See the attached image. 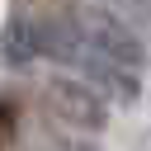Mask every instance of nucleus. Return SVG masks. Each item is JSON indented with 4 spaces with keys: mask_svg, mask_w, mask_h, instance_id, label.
<instances>
[{
    "mask_svg": "<svg viewBox=\"0 0 151 151\" xmlns=\"http://www.w3.org/2000/svg\"><path fill=\"white\" fill-rule=\"evenodd\" d=\"M38 38H33V19L24 9H14L5 24H0V66L5 71H28L38 61Z\"/></svg>",
    "mask_w": 151,
    "mask_h": 151,
    "instance_id": "39448f33",
    "label": "nucleus"
},
{
    "mask_svg": "<svg viewBox=\"0 0 151 151\" xmlns=\"http://www.w3.org/2000/svg\"><path fill=\"white\" fill-rule=\"evenodd\" d=\"M104 5H113V9H123L142 33H151V0H104Z\"/></svg>",
    "mask_w": 151,
    "mask_h": 151,
    "instance_id": "423d86ee",
    "label": "nucleus"
},
{
    "mask_svg": "<svg viewBox=\"0 0 151 151\" xmlns=\"http://www.w3.org/2000/svg\"><path fill=\"white\" fill-rule=\"evenodd\" d=\"M71 9H76V24H80L90 52L113 57V61H123V66H132V71L146 76V66H151V47L142 42V28H137L123 9H113V5H104V0L71 5Z\"/></svg>",
    "mask_w": 151,
    "mask_h": 151,
    "instance_id": "f03ea898",
    "label": "nucleus"
},
{
    "mask_svg": "<svg viewBox=\"0 0 151 151\" xmlns=\"http://www.w3.org/2000/svg\"><path fill=\"white\" fill-rule=\"evenodd\" d=\"M14 137V104L9 99H0V146Z\"/></svg>",
    "mask_w": 151,
    "mask_h": 151,
    "instance_id": "0eeeda50",
    "label": "nucleus"
},
{
    "mask_svg": "<svg viewBox=\"0 0 151 151\" xmlns=\"http://www.w3.org/2000/svg\"><path fill=\"white\" fill-rule=\"evenodd\" d=\"M38 109H42V118L76 127L80 137H99L109 127V99L85 76H71V71H57L38 85Z\"/></svg>",
    "mask_w": 151,
    "mask_h": 151,
    "instance_id": "f257e3e1",
    "label": "nucleus"
},
{
    "mask_svg": "<svg viewBox=\"0 0 151 151\" xmlns=\"http://www.w3.org/2000/svg\"><path fill=\"white\" fill-rule=\"evenodd\" d=\"M33 38H38V52H42L47 61L76 71V61H80V52H85V33H80V24H76V9H61V5H57V9L33 14Z\"/></svg>",
    "mask_w": 151,
    "mask_h": 151,
    "instance_id": "7ed1b4c3",
    "label": "nucleus"
},
{
    "mask_svg": "<svg viewBox=\"0 0 151 151\" xmlns=\"http://www.w3.org/2000/svg\"><path fill=\"white\" fill-rule=\"evenodd\" d=\"M76 76H85L104 99H113V104H137L142 99V71H132V66H123V61H113V57H99V52H80V61H76Z\"/></svg>",
    "mask_w": 151,
    "mask_h": 151,
    "instance_id": "20e7f679",
    "label": "nucleus"
}]
</instances>
